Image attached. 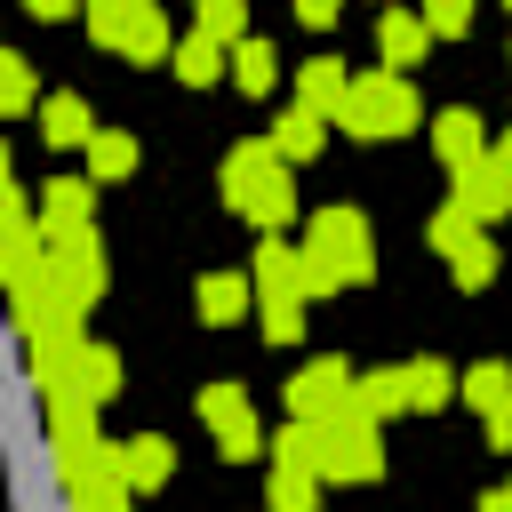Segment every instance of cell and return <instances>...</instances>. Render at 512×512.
I'll return each instance as SVG.
<instances>
[{
  "label": "cell",
  "mask_w": 512,
  "mask_h": 512,
  "mask_svg": "<svg viewBox=\"0 0 512 512\" xmlns=\"http://www.w3.org/2000/svg\"><path fill=\"white\" fill-rule=\"evenodd\" d=\"M192 24H200L208 40H224V48H232V40H248V8H240V0H200V16H192Z\"/></svg>",
  "instance_id": "4316f807"
},
{
  "label": "cell",
  "mask_w": 512,
  "mask_h": 512,
  "mask_svg": "<svg viewBox=\"0 0 512 512\" xmlns=\"http://www.w3.org/2000/svg\"><path fill=\"white\" fill-rule=\"evenodd\" d=\"M504 8H512V0H504Z\"/></svg>",
  "instance_id": "836d02e7"
},
{
  "label": "cell",
  "mask_w": 512,
  "mask_h": 512,
  "mask_svg": "<svg viewBox=\"0 0 512 512\" xmlns=\"http://www.w3.org/2000/svg\"><path fill=\"white\" fill-rule=\"evenodd\" d=\"M432 248L448 256L456 288H488V272H496V248H488V232H480V216H472L464 200H448V208L432 216Z\"/></svg>",
  "instance_id": "52a82bcc"
},
{
  "label": "cell",
  "mask_w": 512,
  "mask_h": 512,
  "mask_svg": "<svg viewBox=\"0 0 512 512\" xmlns=\"http://www.w3.org/2000/svg\"><path fill=\"white\" fill-rule=\"evenodd\" d=\"M112 464H120V472L136 480V496H144V488H160V480L176 472V456H168V440H160V432H136V440H112Z\"/></svg>",
  "instance_id": "4fadbf2b"
},
{
  "label": "cell",
  "mask_w": 512,
  "mask_h": 512,
  "mask_svg": "<svg viewBox=\"0 0 512 512\" xmlns=\"http://www.w3.org/2000/svg\"><path fill=\"white\" fill-rule=\"evenodd\" d=\"M320 464H272V504L280 512H312V496H320Z\"/></svg>",
  "instance_id": "cb8c5ba5"
},
{
  "label": "cell",
  "mask_w": 512,
  "mask_h": 512,
  "mask_svg": "<svg viewBox=\"0 0 512 512\" xmlns=\"http://www.w3.org/2000/svg\"><path fill=\"white\" fill-rule=\"evenodd\" d=\"M0 112H8V120L40 112V88H32V64H24V56H0Z\"/></svg>",
  "instance_id": "d4e9b609"
},
{
  "label": "cell",
  "mask_w": 512,
  "mask_h": 512,
  "mask_svg": "<svg viewBox=\"0 0 512 512\" xmlns=\"http://www.w3.org/2000/svg\"><path fill=\"white\" fill-rule=\"evenodd\" d=\"M232 80H240L248 96H264V88L280 80V56H272V48H264V40L248 32V40H232Z\"/></svg>",
  "instance_id": "603a6c76"
},
{
  "label": "cell",
  "mask_w": 512,
  "mask_h": 512,
  "mask_svg": "<svg viewBox=\"0 0 512 512\" xmlns=\"http://www.w3.org/2000/svg\"><path fill=\"white\" fill-rule=\"evenodd\" d=\"M432 40H440V32L424 24V8H392V0H384V16H376V56H384V64H400V72H408Z\"/></svg>",
  "instance_id": "8fae6325"
},
{
  "label": "cell",
  "mask_w": 512,
  "mask_h": 512,
  "mask_svg": "<svg viewBox=\"0 0 512 512\" xmlns=\"http://www.w3.org/2000/svg\"><path fill=\"white\" fill-rule=\"evenodd\" d=\"M216 72H232V48H224V40H208V32L192 24V40H176V80H192V88H208Z\"/></svg>",
  "instance_id": "2e32d148"
},
{
  "label": "cell",
  "mask_w": 512,
  "mask_h": 512,
  "mask_svg": "<svg viewBox=\"0 0 512 512\" xmlns=\"http://www.w3.org/2000/svg\"><path fill=\"white\" fill-rule=\"evenodd\" d=\"M312 440H320V472H328V480H376V472H384L376 416H368L360 400H344L336 416H320V424H312Z\"/></svg>",
  "instance_id": "8992f818"
},
{
  "label": "cell",
  "mask_w": 512,
  "mask_h": 512,
  "mask_svg": "<svg viewBox=\"0 0 512 512\" xmlns=\"http://www.w3.org/2000/svg\"><path fill=\"white\" fill-rule=\"evenodd\" d=\"M456 200H464L480 224H488V216H504V208H512V168H504L496 152L464 160V168H456Z\"/></svg>",
  "instance_id": "30bf717a"
},
{
  "label": "cell",
  "mask_w": 512,
  "mask_h": 512,
  "mask_svg": "<svg viewBox=\"0 0 512 512\" xmlns=\"http://www.w3.org/2000/svg\"><path fill=\"white\" fill-rule=\"evenodd\" d=\"M424 24H432L440 40H456V32L472 24V0H424Z\"/></svg>",
  "instance_id": "83f0119b"
},
{
  "label": "cell",
  "mask_w": 512,
  "mask_h": 512,
  "mask_svg": "<svg viewBox=\"0 0 512 512\" xmlns=\"http://www.w3.org/2000/svg\"><path fill=\"white\" fill-rule=\"evenodd\" d=\"M352 400H360V408H368L376 424H384V416H400V408H416L408 360H400V368H376V376H360V384H352Z\"/></svg>",
  "instance_id": "9a60e30c"
},
{
  "label": "cell",
  "mask_w": 512,
  "mask_h": 512,
  "mask_svg": "<svg viewBox=\"0 0 512 512\" xmlns=\"http://www.w3.org/2000/svg\"><path fill=\"white\" fill-rule=\"evenodd\" d=\"M200 416H208V432H216V448H224L232 464H248L256 448H272V440L256 432V408H248L240 384H208V392H200Z\"/></svg>",
  "instance_id": "ba28073f"
},
{
  "label": "cell",
  "mask_w": 512,
  "mask_h": 512,
  "mask_svg": "<svg viewBox=\"0 0 512 512\" xmlns=\"http://www.w3.org/2000/svg\"><path fill=\"white\" fill-rule=\"evenodd\" d=\"M64 392H80V400H96V408H104V400H112V392H120V352H112V344H88V352H80V368H72V384H64Z\"/></svg>",
  "instance_id": "d6986e66"
},
{
  "label": "cell",
  "mask_w": 512,
  "mask_h": 512,
  "mask_svg": "<svg viewBox=\"0 0 512 512\" xmlns=\"http://www.w3.org/2000/svg\"><path fill=\"white\" fill-rule=\"evenodd\" d=\"M432 144H440V160H448V168H464V160H480V152H488L472 112H440V120H432Z\"/></svg>",
  "instance_id": "44dd1931"
},
{
  "label": "cell",
  "mask_w": 512,
  "mask_h": 512,
  "mask_svg": "<svg viewBox=\"0 0 512 512\" xmlns=\"http://www.w3.org/2000/svg\"><path fill=\"white\" fill-rule=\"evenodd\" d=\"M256 304H264V336L272 344H296L304 336V296H312V280H304V248H288V240H256Z\"/></svg>",
  "instance_id": "277c9868"
},
{
  "label": "cell",
  "mask_w": 512,
  "mask_h": 512,
  "mask_svg": "<svg viewBox=\"0 0 512 512\" xmlns=\"http://www.w3.org/2000/svg\"><path fill=\"white\" fill-rule=\"evenodd\" d=\"M464 400L488 416L496 400H512V368H504V360H480V368H464Z\"/></svg>",
  "instance_id": "484cf974"
},
{
  "label": "cell",
  "mask_w": 512,
  "mask_h": 512,
  "mask_svg": "<svg viewBox=\"0 0 512 512\" xmlns=\"http://www.w3.org/2000/svg\"><path fill=\"white\" fill-rule=\"evenodd\" d=\"M128 168H136V136H120V128H96V136H88V176H96V184H120Z\"/></svg>",
  "instance_id": "7402d4cb"
},
{
  "label": "cell",
  "mask_w": 512,
  "mask_h": 512,
  "mask_svg": "<svg viewBox=\"0 0 512 512\" xmlns=\"http://www.w3.org/2000/svg\"><path fill=\"white\" fill-rule=\"evenodd\" d=\"M352 384H360V376H352L336 352H320V360H304V368L288 376V416H312V424H320V416H336V408L352 400Z\"/></svg>",
  "instance_id": "9c48e42d"
},
{
  "label": "cell",
  "mask_w": 512,
  "mask_h": 512,
  "mask_svg": "<svg viewBox=\"0 0 512 512\" xmlns=\"http://www.w3.org/2000/svg\"><path fill=\"white\" fill-rule=\"evenodd\" d=\"M488 448H504V456H512V400H496V408H488Z\"/></svg>",
  "instance_id": "f1b7e54d"
},
{
  "label": "cell",
  "mask_w": 512,
  "mask_h": 512,
  "mask_svg": "<svg viewBox=\"0 0 512 512\" xmlns=\"http://www.w3.org/2000/svg\"><path fill=\"white\" fill-rule=\"evenodd\" d=\"M40 136L56 144V152H88V136H96V120H88V104L72 96V88H56V96H40Z\"/></svg>",
  "instance_id": "7c38bea8"
},
{
  "label": "cell",
  "mask_w": 512,
  "mask_h": 512,
  "mask_svg": "<svg viewBox=\"0 0 512 512\" xmlns=\"http://www.w3.org/2000/svg\"><path fill=\"white\" fill-rule=\"evenodd\" d=\"M496 160H504V168H512V128H504V136H496Z\"/></svg>",
  "instance_id": "d6a6232c"
},
{
  "label": "cell",
  "mask_w": 512,
  "mask_h": 512,
  "mask_svg": "<svg viewBox=\"0 0 512 512\" xmlns=\"http://www.w3.org/2000/svg\"><path fill=\"white\" fill-rule=\"evenodd\" d=\"M416 120H424V96H416V80H408L400 64L352 80L344 104H336V128H352V136H408Z\"/></svg>",
  "instance_id": "3957f363"
},
{
  "label": "cell",
  "mask_w": 512,
  "mask_h": 512,
  "mask_svg": "<svg viewBox=\"0 0 512 512\" xmlns=\"http://www.w3.org/2000/svg\"><path fill=\"white\" fill-rule=\"evenodd\" d=\"M320 136H328V112H320V104H304V96L272 120V144H280L288 160H312V152H320Z\"/></svg>",
  "instance_id": "5bb4252c"
},
{
  "label": "cell",
  "mask_w": 512,
  "mask_h": 512,
  "mask_svg": "<svg viewBox=\"0 0 512 512\" xmlns=\"http://www.w3.org/2000/svg\"><path fill=\"white\" fill-rule=\"evenodd\" d=\"M88 32H96V48H112V56H128V64L176 56L160 0H88Z\"/></svg>",
  "instance_id": "5b68a950"
},
{
  "label": "cell",
  "mask_w": 512,
  "mask_h": 512,
  "mask_svg": "<svg viewBox=\"0 0 512 512\" xmlns=\"http://www.w3.org/2000/svg\"><path fill=\"white\" fill-rule=\"evenodd\" d=\"M24 8H32L40 24H56V16H72V8H88V0H24Z\"/></svg>",
  "instance_id": "4dcf8cb0"
},
{
  "label": "cell",
  "mask_w": 512,
  "mask_h": 512,
  "mask_svg": "<svg viewBox=\"0 0 512 512\" xmlns=\"http://www.w3.org/2000/svg\"><path fill=\"white\" fill-rule=\"evenodd\" d=\"M488 512H512V480H504V488H496V496H488Z\"/></svg>",
  "instance_id": "1f68e13d"
},
{
  "label": "cell",
  "mask_w": 512,
  "mask_h": 512,
  "mask_svg": "<svg viewBox=\"0 0 512 512\" xmlns=\"http://www.w3.org/2000/svg\"><path fill=\"white\" fill-rule=\"evenodd\" d=\"M288 152L272 144V136H256V144H232L224 152V200H232V216H248L256 232H280L288 216H296V184H288Z\"/></svg>",
  "instance_id": "6da1fadb"
},
{
  "label": "cell",
  "mask_w": 512,
  "mask_h": 512,
  "mask_svg": "<svg viewBox=\"0 0 512 512\" xmlns=\"http://www.w3.org/2000/svg\"><path fill=\"white\" fill-rule=\"evenodd\" d=\"M368 272H376L368 216H360V208H320V216L304 224V280H312V296H336V288H352V280H368Z\"/></svg>",
  "instance_id": "7a4b0ae2"
},
{
  "label": "cell",
  "mask_w": 512,
  "mask_h": 512,
  "mask_svg": "<svg viewBox=\"0 0 512 512\" xmlns=\"http://www.w3.org/2000/svg\"><path fill=\"white\" fill-rule=\"evenodd\" d=\"M96 216V176H56L40 200V224H88Z\"/></svg>",
  "instance_id": "e0dca14e"
},
{
  "label": "cell",
  "mask_w": 512,
  "mask_h": 512,
  "mask_svg": "<svg viewBox=\"0 0 512 512\" xmlns=\"http://www.w3.org/2000/svg\"><path fill=\"white\" fill-rule=\"evenodd\" d=\"M296 16L320 32V24H336V16H344V0H296Z\"/></svg>",
  "instance_id": "f546056e"
},
{
  "label": "cell",
  "mask_w": 512,
  "mask_h": 512,
  "mask_svg": "<svg viewBox=\"0 0 512 512\" xmlns=\"http://www.w3.org/2000/svg\"><path fill=\"white\" fill-rule=\"evenodd\" d=\"M344 88H352V80H344V64H336V56H312V64L296 72V96H304V104H320L328 120H336V104H344Z\"/></svg>",
  "instance_id": "ffe728a7"
},
{
  "label": "cell",
  "mask_w": 512,
  "mask_h": 512,
  "mask_svg": "<svg viewBox=\"0 0 512 512\" xmlns=\"http://www.w3.org/2000/svg\"><path fill=\"white\" fill-rule=\"evenodd\" d=\"M248 288H256V280H240V272H208V280H200V320H208V328H232V320L248 312Z\"/></svg>",
  "instance_id": "ac0fdd59"
}]
</instances>
